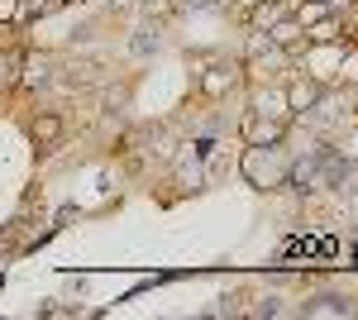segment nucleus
<instances>
[{
  "mask_svg": "<svg viewBox=\"0 0 358 320\" xmlns=\"http://www.w3.org/2000/svg\"><path fill=\"white\" fill-rule=\"evenodd\" d=\"M244 172H248V182H258V187H277L282 177H287V158H263L258 148L244 158Z\"/></svg>",
  "mask_w": 358,
  "mask_h": 320,
  "instance_id": "nucleus-1",
  "label": "nucleus"
},
{
  "mask_svg": "<svg viewBox=\"0 0 358 320\" xmlns=\"http://www.w3.org/2000/svg\"><path fill=\"white\" fill-rule=\"evenodd\" d=\"M306 316H354V306L339 296H320V301H306Z\"/></svg>",
  "mask_w": 358,
  "mask_h": 320,
  "instance_id": "nucleus-2",
  "label": "nucleus"
},
{
  "mask_svg": "<svg viewBox=\"0 0 358 320\" xmlns=\"http://www.w3.org/2000/svg\"><path fill=\"white\" fill-rule=\"evenodd\" d=\"M29 134H34V144H57V134H62V120H57V115H38V120L29 125Z\"/></svg>",
  "mask_w": 358,
  "mask_h": 320,
  "instance_id": "nucleus-3",
  "label": "nucleus"
},
{
  "mask_svg": "<svg viewBox=\"0 0 358 320\" xmlns=\"http://www.w3.org/2000/svg\"><path fill=\"white\" fill-rule=\"evenodd\" d=\"M15 67H20V57H15V53H0V86H10V81H15Z\"/></svg>",
  "mask_w": 358,
  "mask_h": 320,
  "instance_id": "nucleus-4",
  "label": "nucleus"
},
{
  "mask_svg": "<svg viewBox=\"0 0 358 320\" xmlns=\"http://www.w3.org/2000/svg\"><path fill=\"white\" fill-rule=\"evenodd\" d=\"M315 101V86H292V106L301 110V106H310Z\"/></svg>",
  "mask_w": 358,
  "mask_h": 320,
  "instance_id": "nucleus-5",
  "label": "nucleus"
},
{
  "mask_svg": "<svg viewBox=\"0 0 358 320\" xmlns=\"http://www.w3.org/2000/svg\"><path fill=\"white\" fill-rule=\"evenodd\" d=\"M43 67H48L43 57H29L24 62V81H43Z\"/></svg>",
  "mask_w": 358,
  "mask_h": 320,
  "instance_id": "nucleus-6",
  "label": "nucleus"
},
{
  "mask_svg": "<svg viewBox=\"0 0 358 320\" xmlns=\"http://www.w3.org/2000/svg\"><path fill=\"white\" fill-rule=\"evenodd\" d=\"M282 125H248V139H277Z\"/></svg>",
  "mask_w": 358,
  "mask_h": 320,
  "instance_id": "nucleus-7",
  "label": "nucleus"
},
{
  "mask_svg": "<svg viewBox=\"0 0 358 320\" xmlns=\"http://www.w3.org/2000/svg\"><path fill=\"white\" fill-rule=\"evenodd\" d=\"M273 39H277V43H292V39H296V25H277Z\"/></svg>",
  "mask_w": 358,
  "mask_h": 320,
  "instance_id": "nucleus-8",
  "label": "nucleus"
},
{
  "mask_svg": "<svg viewBox=\"0 0 358 320\" xmlns=\"http://www.w3.org/2000/svg\"><path fill=\"white\" fill-rule=\"evenodd\" d=\"M0 15L10 20V15H15V0H0Z\"/></svg>",
  "mask_w": 358,
  "mask_h": 320,
  "instance_id": "nucleus-9",
  "label": "nucleus"
}]
</instances>
